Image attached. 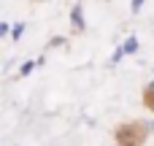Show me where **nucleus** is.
<instances>
[{"label":"nucleus","instance_id":"f257e3e1","mask_svg":"<svg viewBox=\"0 0 154 146\" xmlns=\"http://www.w3.org/2000/svg\"><path fill=\"white\" fill-rule=\"evenodd\" d=\"M135 49H138V41H135V38H130V41L125 43V49H122V51H127V54H133Z\"/></svg>","mask_w":154,"mask_h":146},{"label":"nucleus","instance_id":"f03ea898","mask_svg":"<svg viewBox=\"0 0 154 146\" xmlns=\"http://www.w3.org/2000/svg\"><path fill=\"white\" fill-rule=\"evenodd\" d=\"M73 24H76V27H79V30H81V27H84V22H81V14H79V11H73Z\"/></svg>","mask_w":154,"mask_h":146},{"label":"nucleus","instance_id":"7ed1b4c3","mask_svg":"<svg viewBox=\"0 0 154 146\" xmlns=\"http://www.w3.org/2000/svg\"><path fill=\"white\" fill-rule=\"evenodd\" d=\"M141 5H143V0H133V11H138Z\"/></svg>","mask_w":154,"mask_h":146},{"label":"nucleus","instance_id":"20e7f679","mask_svg":"<svg viewBox=\"0 0 154 146\" xmlns=\"http://www.w3.org/2000/svg\"><path fill=\"white\" fill-rule=\"evenodd\" d=\"M5 30H8V27H5V24L0 22V35H5Z\"/></svg>","mask_w":154,"mask_h":146}]
</instances>
